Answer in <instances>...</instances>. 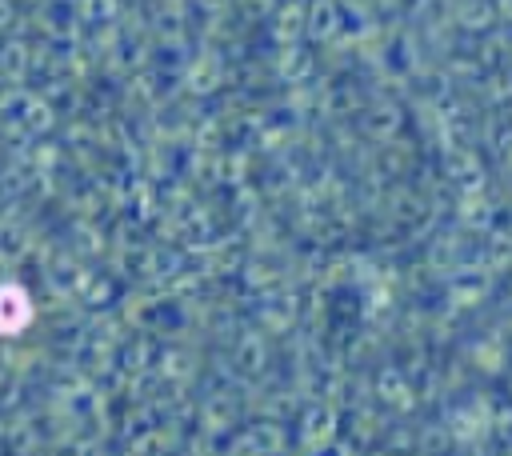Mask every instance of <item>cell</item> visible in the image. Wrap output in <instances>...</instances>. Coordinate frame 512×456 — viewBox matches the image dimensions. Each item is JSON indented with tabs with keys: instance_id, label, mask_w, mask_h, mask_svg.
Instances as JSON below:
<instances>
[{
	"instance_id": "6da1fadb",
	"label": "cell",
	"mask_w": 512,
	"mask_h": 456,
	"mask_svg": "<svg viewBox=\"0 0 512 456\" xmlns=\"http://www.w3.org/2000/svg\"><path fill=\"white\" fill-rule=\"evenodd\" d=\"M32 296L20 284H0V336H20L32 324Z\"/></svg>"
}]
</instances>
